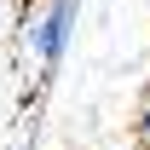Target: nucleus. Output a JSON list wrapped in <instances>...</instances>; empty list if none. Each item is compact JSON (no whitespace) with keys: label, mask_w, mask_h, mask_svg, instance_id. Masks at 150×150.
<instances>
[{"label":"nucleus","mask_w":150,"mask_h":150,"mask_svg":"<svg viewBox=\"0 0 150 150\" xmlns=\"http://www.w3.org/2000/svg\"><path fill=\"white\" fill-rule=\"evenodd\" d=\"M75 12H81V0H46L35 18L23 23V35H29V46H35V58L46 64V69H52L58 58H64V46H69Z\"/></svg>","instance_id":"f257e3e1"},{"label":"nucleus","mask_w":150,"mask_h":150,"mask_svg":"<svg viewBox=\"0 0 150 150\" xmlns=\"http://www.w3.org/2000/svg\"><path fill=\"white\" fill-rule=\"evenodd\" d=\"M139 150H150V104H144V115H139Z\"/></svg>","instance_id":"f03ea898"}]
</instances>
